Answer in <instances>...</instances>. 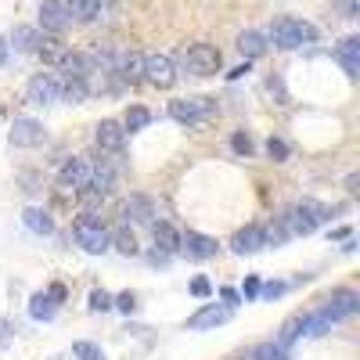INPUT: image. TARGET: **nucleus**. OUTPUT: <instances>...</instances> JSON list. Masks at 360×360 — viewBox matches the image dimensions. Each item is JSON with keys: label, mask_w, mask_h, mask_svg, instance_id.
<instances>
[{"label": "nucleus", "mask_w": 360, "mask_h": 360, "mask_svg": "<svg viewBox=\"0 0 360 360\" xmlns=\"http://www.w3.org/2000/svg\"><path fill=\"white\" fill-rule=\"evenodd\" d=\"M356 310H360V295H356L353 288H339V292H332V295H328L324 303H321V310L310 314L307 335H324L335 321H346V317H353Z\"/></svg>", "instance_id": "nucleus-1"}, {"label": "nucleus", "mask_w": 360, "mask_h": 360, "mask_svg": "<svg viewBox=\"0 0 360 360\" xmlns=\"http://www.w3.org/2000/svg\"><path fill=\"white\" fill-rule=\"evenodd\" d=\"M270 40H274V47L281 51H299V47H310L317 40V29L303 18H278L274 25H270Z\"/></svg>", "instance_id": "nucleus-2"}, {"label": "nucleus", "mask_w": 360, "mask_h": 360, "mask_svg": "<svg viewBox=\"0 0 360 360\" xmlns=\"http://www.w3.org/2000/svg\"><path fill=\"white\" fill-rule=\"evenodd\" d=\"M324 220H328V209H324L321 202H314V198L295 202V205L288 209V213L281 217V224H285V231H288V234H314Z\"/></svg>", "instance_id": "nucleus-3"}, {"label": "nucleus", "mask_w": 360, "mask_h": 360, "mask_svg": "<svg viewBox=\"0 0 360 360\" xmlns=\"http://www.w3.org/2000/svg\"><path fill=\"white\" fill-rule=\"evenodd\" d=\"M72 238H76V245L83 252H90V256H101V252L112 249L108 245V231L101 227V220H94L90 213H83V217L72 220Z\"/></svg>", "instance_id": "nucleus-4"}, {"label": "nucleus", "mask_w": 360, "mask_h": 360, "mask_svg": "<svg viewBox=\"0 0 360 360\" xmlns=\"http://www.w3.org/2000/svg\"><path fill=\"white\" fill-rule=\"evenodd\" d=\"M217 112V101L213 98H180V101H169V119H176L180 127H195L202 119H209Z\"/></svg>", "instance_id": "nucleus-5"}, {"label": "nucleus", "mask_w": 360, "mask_h": 360, "mask_svg": "<svg viewBox=\"0 0 360 360\" xmlns=\"http://www.w3.org/2000/svg\"><path fill=\"white\" fill-rule=\"evenodd\" d=\"M184 69H188V76H217L220 72V51L213 44H191L184 51Z\"/></svg>", "instance_id": "nucleus-6"}, {"label": "nucleus", "mask_w": 360, "mask_h": 360, "mask_svg": "<svg viewBox=\"0 0 360 360\" xmlns=\"http://www.w3.org/2000/svg\"><path fill=\"white\" fill-rule=\"evenodd\" d=\"M8 141H11V148H40L47 141V130H44V123H37V119L18 115L15 123H11Z\"/></svg>", "instance_id": "nucleus-7"}, {"label": "nucleus", "mask_w": 360, "mask_h": 360, "mask_svg": "<svg viewBox=\"0 0 360 360\" xmlns=\"http://www.w3.org/2000/svg\"><path fill=\"white\" fill-rule=\"evenodd\" d=\"M144 79L159 86V90H169L176 83V65H173V58L169 54H148L144 58Z\"/></svg>", "instance_id": "nucleus-8"}, {"label": "nucleus", "mask_w": 360, "mask_h": 360, "mask_svg": "<svg viewBox=\"0 0 360 360\" xmlns=\"http://www.w3.org/2000/svg\"><path fill=\"white\" fill-rule=\"evenodd\" d=\"M58 86H62V79H58L54 72H37L33 79L25 83V101L29 105H54L58 101Z\"/></svg>", "instance_id": "nucleus-9"}, {"label": "nucleus", "mask_w": 360, "mask_h": 360, "mask_svg": "<svg viewBox=\"0 0 360 360\" xmlns=\"http://www.w3.org/2000/svg\"><path fill=\"white\" fill-rule=\"evenodd\" d=\"M86 176H90V162L86 159H69L62 169H58V191L62 195H79L86 188Z\"/></svg>", "instance_id": "nucleus-10"}, {"label": "nucleus", "mask_w": 360, "mask_h": 360, "mask_svg": "<svg viewBox=\"0 0 360 360\" xmlns=\"http://www.w3.org/2000/svg\"><path fill=\"white\" fill-rule=\"evenodd\" d=\"M217 249H220L217 238L198 234V231H188V234H180V249H176V252H184L188 259H213Z\"/></svg>", "instance_id": "nucleus-11"}, {"label": "nucleus", "mask_w": 360, "mask_h": 360, "mask_svg": "<svg viewBox=\"0 0 360 360\" xmlns=\"http://www.w3.org/2000/svg\"><path fill=\"white\" fill-rule=\"evenodd\" d=\"M40 25L47 29V33H65V29L72 25V15L65 8V0H44L40 4Z\"/></svg>", "instance_id": "nucleus-12"}, {"label": "nucleus", "mask_w": 360, "mask_h": 360, "mask_svg": "<svg viewBox=\"0 0 360 360\" xmlns=\"http://www.w3.org/2000/svg\"><path fill=\"white\" fill-rule=\"evenodd\" d=\"M231 321V307H217V303H205L198 314L188 317V332H209V328H217V324H227Z\"/></svg>", "instance_id": "nucleus-13"}, {"label": "nucleus", "mask_w": 360, "mask_h": 360, "mask_svg": "<svg viewBox=\"0 0 360 360\" xmlns=\"http://www.w3.org/2000/svg\"><path fill=\"white\" fill-rule=\"evenodd\" d=\"M94 141H98L101 152H123L127 130H123V123H115V119H101V123L94 127Z\"/></svg>", "instance_id": "nucleus-14"}, {"label": "nucleus", "mask_w": 360, "mask_h": 360, "mask_svg": "<svg viewBox=\"0 0 360 360\" xmlns=\"http://www.w3.org/2000/svg\"><path fill=\"white\" fill-rule=\"evenodd\" d=\"M259 249H266V231L256 227V224L242 227V231L231 238V252H238V256H252V252H259Z\"/></svg>", "instance_id": "nucleus-15"}, {"label": "nucleus", "mask_w": 360, "mask_h": 360, "mask_svg": "<svg viewBox=\"0 0 360 360\" xmlns=\"http://www.w3.org/2000/svg\"><path fill=\"white\" fill-rule=\"evenodd\" d=\"M307 328H310V314H292V317L278 328V346H281V349H292L299 339L307 335Z\"/></svg>", "instance_id": "nucleus-16"}, {"label": "nucleus", "mask_w": 360, "mask_h": 360, "mask_svg": "<svg viewBox=\"0 0 360 360\" xmlns=\"http://www.w3.org/2000/svg\"><path fill=\"white\" fill-rule=\"evenodd\" d=\"M335 62L342 65V72H346L349 79H356V72H360V40H356V37H346V40L335 47Z\"/></svg>", "instance_id": "nucleus-17"}, {"label": "nucleus", "mask_w": 360, "mask_h": 360, "mask_svg": "<svg viewBox=\"0 0 360 360\" xmlns=\"http://www.w3.org/2000/svg\"><path fill=\"white\" fill-rule=\"evenodd\" d=\"M155 217V202L144 198V195H134L130 202H123V220L127 224H152Z\"/></svg>", "instance_id": "nucleus-18"}, {"label": "nucleus", "mask_w": 360, "mask_h": 360, "mask_svg": "<svg viewBox=\"0 0 360 360\" xmlns=\"http://www.w3.org/2000/svg\"><path fill=\"white\" fill-rule=\"evenodd\" d=\"M115 72H119V79H123V83H137V79H144V54H137V51L119 54Z\"/></svg>", "instance_id": "nucleus-19"}, {"label": "nucleus", "mask_w": 360, "mask_h": 360, "mask_svg": "<svg viewBox=\"0 0 360 360\" xmlns=\"http://www.w3.org/2000/svg\"><path fill=\"white\" fill-rule=\"evenodd\" d=\"M22 224L33 231V234H51V231H54L51 213H47V209H40V205H29L25 213H22Z\"/></svg>", "instance_id": "nucleus-20"}, {"label": "nucleus", "mask_w": 360, "mask_h": 360, "mask_svg": "<svg viewBox=\"0 0 360 360\" xmlns=\"http://www.w3.org/2000/svg\"><path fill=\"white\" fill-rule=\"evenodd\" d=\"M58 314V299H51V292H37L29 299V317L33 321H54Z\"/></svg>", "instance_id": "nucleus-21"}, {"label": "nucleus", "mask_w": 360, "mask_h": 360, "mask_svg": "<svg viewBox=\"0 0 360 360\" xmlns=\"http://www.w3.org/2000/svg\"><path fill=\"white\" fill-rule=\"evenodd\" d=\"M37 44H40V33H37L33 25H15V33H11V44H8V47H15V51H22V54H33Z\"/></svg>", "instance_id": "nucleus-22"}, {"label": "nucleus", "mask_w": 360, "mask_h": 360, "mask_svg": "<svg viewBox=\"0 0 360 360\" xmlns=\"http://www.w3.org/2000/svg\"><path fill=\"white\" fill-rule=\"evenodd\" d=\"M65 8L76 22H94L101 15V0H65Z\"/></svg>", "instance_id": "nucleus-23"}, {"label": "nucleus", "mask_w": 360, "mask_h": 360, "mask_svg": "<svg viewBox=\"0 0 360 360\" xmlns=\"http://www.w3.org/2000/svg\"><path fill=\"white\" fill-rule=\"evenodd\" d=\"M152 238H155L159 252H176L180 249V234L169 224H152Z\"/></svg>", "instance_id": "nucleus-24"}, {"label": "nucleus", "mask_w": 360, "mask_h": 360, "mask_svg": "<svg viewBox=\"0 0 360 360\" xmlns=\"http://www.w3.org/2000/svg\"><path fill=\"white\" fill-rule=\"evenodd\" d=\"M238 51H242L245 62H249V58H259L266 51V40L259 33H242V37H238Z\"/></svg>", "instance_id": "nucleus-25"}, {"label": "nucleus", "mask_w": 360, "mask_h": 360, "mask_svg": "<svg viewBox=\"0 0 360 360\" xmlns=\"http://www.w3.org/2000/svg\"><path fill=\"white\" fill-rule=\"evenodd\" d=\"M108 245H115V252H123V256H137V238H134V231H115V234H108Z\"/></svg>", "instance_id": "nucleus-26"}, {"label": "nucleus", "mask_w": 360, "mask_h": 360, "mask_svg": "<svg viewBox=\"0 0 360 360\" xmlns=\"http://www.w3.org/2000/svg\"><path fill=\"white\" fill-rule=\"evenodd\" d=\"M148 123H152V112L141 108V105H134V108L127 112V119H123V130H127V134H137V130H144Z\"/></svg>", "instance_id": "nucleus-27"}, {"label": "nucleus", "mask_w": 360, "mask_h": 360, "mask_svg": "<svg viewBox=\"0 0 360 360\" xmlns=\"http://www.w3.org/2000/svg\"><path fill=\"white\" fill-rule=\"evenodd\" d=\"M249 360H292V356H288V349H281L278 342H259Z\"/></svg>", "instance_id": "nucleus-28"}, {"label": "nucleus", "mask_w": 360, "mask_h": 360, "mask_svg": "<svg viewBox=\"0 0 360 360\" xmlns=\"http://www.w3.org/2000/svg\"><path fill=\"white\" fill-rule=\"evenodd\" d=\"M72 356L76 360H105V349L98 342H72Z\"/></svg>", "instance_id": "nucleus-29"}, {"label": "nucleus", "mask_w": 360, "mask_h": 360, "mask_svg": "<svg viewBox=\"0 0 360 360\" xmlns=\"http://www.w3.org/2000/svg\"><path fill=\"white\" fill-rule=\"evenodd\" d=\"M33 54H40V58H44V62H54V65H58V58H62V54H65V47H62V44H58V40H40Z\"/></svg>", "instance_id": "nucleus-30"}, {"label": "nucleus", "mask_w": 360, "mask_h": 360, "mask_svg": "<svg viewBox=\"0 0 360 360\" xmlns=\"http://www.w3.org/2000/svg\"><path fill=\"white\" fill-rule=\"evenodd\" d=\"M90 310H94V314H108L112 310V295L105 288H94V292H90Z\"/></svg>", "instance_id": "nucleus-31"}, {"label": "nucleus", "mask_w": 360, "mask_h": 360, "mask_svg": "<svg viewBox=\"0 0 360 360\" xmlns=\"http://www.w3.org/2000/svg\"><path fill=\"white\" fill-rule=\"evenodd\" d=\"M266 155L274 159V162H285V159H288V144H285L281 137H270V141H266Z\"/></svg>", "instance_id": "nucleus-32"}, {"label": "nucleus", "mask_w": 360, "mask_h": 360, "mask_svg": "<svg viewBox=\"0 0 360 360\" xmlns=\"http://www.w3.org/2000/svg\"><path fill=\"white\" fill-rule=\"evenodd\" d=\"M112 307L123 310V314H134V310H137V295H134V292H123V295L112 299Z\"/></svg>", "instance_id": "nucleus-33"}, {"label": "nucleus", "mask_w": 360, "mask_h": 360, "mask_svg": "<svg viewBox=\"0 0 360 360\" xmlns=\"http://www.w3.org/2000/svg\"><path fill=\"white\" fill-rule=\"evenodd\" d=\"M231 148L238 155H252V141H249V134H234L231 137Z\"/></svg>", "instance_id": "nucleus-34"}, {"label": "nucleus", "mask_w": 360, "mask_h": 360, "mask_svg": "<svg viewBox=\"0 0 360 360\" xmlns=\"http://www.w3.org/2000/svg\"><path fill=\"white\" fill-rule=\"evenodd\" d=\"M259 295H263V299H278V295H285V281H270V285H259Z\"/></svg>", "instance_id": "nucleus-35"}, {"label": "nucleus", "mask_w": 360, "mask_h": 360, "mask_svg": "<svg viewBox=\"0 0 360 360\" xmlns=\"http://www.w3.org/2000/svg\"><path fill=\"white\" fill-rule=\"evenodd\" d=\"M11 342H15V328H11L4 317H0V349H8Z\"/></svg>", "instance_id": "nucleus-36"}, {"label": "nucleus", "mask_w": 360, "mask_h": 360, "mask_svg": "<svg viewBox=\"0 0 360 360\" xmlns=\"http://www.w3.org/2000/svg\"><path fill=\"white\" fill-rule=\"evenodd\" d=\"M191 295H198V299H209V295H213V285H209L205 278H195V281H191Z\"/></svg>", "instance_id": "nucleus-37"}, {"label": "nucleus", "mask_w": 360, "mask_h": 360, "mask_svg": "<svg viewBox=\"0 0 360 360\" xmlns=\"http://www.w3.org/2000/svg\"><path fill=\"white\" fill-rule=\"evenodd\" d=\"M238 295H242V299H259V278H245V285H242Z\"/></svg>", "instance_id": "nucleus-38"}, {"label": "nucleus", "mask_w": 360, "mask_h": 360, "mask_svg": "<svg viewBox=\"0 0 360 360\" xmlns=\"http://www.w3.org/2000/svg\"><path fill=\"white\" fill-rule=\"evenodd\" d=\"M220 299H224V303L234 310L238 303H242V295H238V288H220Z\"/></svg>", "instance_id": "nucleus-39"}, {"label": "nucleus", "mask_w": 360, "mask_h": 360, "mask_svg": "<svg viewBox=\"0 0 360 360\" xmlns=\"http://www.w3.org/2000/svg\"><path fill=\"white\" fill-rule=\"evenodd\" d=\"M335 4L342 8V15H346V18H356V0H335Z\"/></svg>", "instance_id": "nucleus-40"}, {"label": "nucleus", "mask_w": 360, "mask_h": 360, "mask_svg": "<svg viewBox=\"0 0 360 360\" xmlns=\"http://www.w3.org/2000/svg\"><path fill=\"white\" fill-rule=\"evenodd\" d=\"M47 292H51V299H58V303H62V299H65V285H51Z\"/></svg>", "instance_id": "nucleus-41"}, {"label": "nucleus", "mask_w": 360, "mask_h": 360, "mask_svg": "<svg viewBox=\"0 0 360 360\" xmlns=\"http://www.w3.org/2000/svg\"><path fill=\"white\" fill-rule=\"evenodd\" d=\"M4 62H8V44H4V37H0V69H4Z\"/></svg>", "instance_id": "nucleus-42"}]
</instances>
